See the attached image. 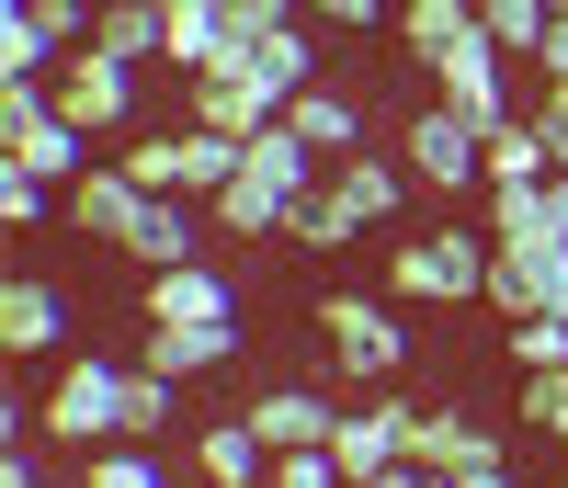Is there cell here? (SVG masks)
Segmentation results:
<instances>
[{
	"instance_id": "1",
	"label": "cell",
	"mask_w": 568,
	"mask_h": 488,
	"mask_svg": "<svg viewBox=\"0 0 568 488\" xmlns=\"http://www.w3.org/2000/svg\"><path fill=\"white\" fill-rule=\"evenodd\" d=\"M409 193H420V182H409V160L353 149V160H329V171H318V193L284 216V238H296V251H353V238H375V227L409 205Z\"/></svg>"
},
{
	"instance_id": "2",
	"label": "cell",
	"mask_w": 568,
	"mask_h": 488,
	"mask_svg": "<svg viewBox=\"0 0 568 488\" xmlns=\"http://www.w3.org/2000/svg\"><path fill=\"white\" fill-rule=\"evenodd\" d=\"M318 171H329V160H318L284 114H273L251 149H240V182L216 193V227H227V238H284V216H296L307 193H318Z\"/></svg>"
},
{
	"instance_id": "3",
	"label": "cell",
	"mask_w": 568,
	"mask_h": 488,
	"mask_svg": "<svg viewBox=\"0 0 568 488\" xmlns=\"http://www.w3.org/2000/svg\"><path fill=\"white\" fill-rule=\"evenodd\" d=\"M489 251H500L489 227H455V216H444L433 238H398L375 284H387L398 307H478V296H489Z\"/></svg>"
},
{
	"instance_id": "4",
	"label": "cell",
	"mask_w": 568,
	"mask_h": 488,
	"mask_svg": "<svg viewBox=\"0 0 568 488\" xmlns=\"http://www.w3.org/2000/svg\"><path fill=\"white\" fill-rule=\"evenodd\" d=\"M125 386H136V364H114V353H69L58 375H45V398H34L45 444H69V455L125 444Z\"/></svg>"
},
{
	"instance_id": "5",
	"label": "cell",
	"mask_w": 568,
	"mask_h": 488,
	"mask_svg": "<svg viewBox=\"0 0 568 488\" xmlns=\"http://www.w3.org/2000/svg\"><path fill=\"white\" fill-rule=\"evenodd\" d=\"M0 160L34 182H80L91 171V125H69L58 80H0Z\"/></svg>"
},
{
	"instance_id": "6",
	"label": "cell",
	"mask_w": 568,
	"mask_h": 488,
	"mask_svg": "<svg viewBox=\"0 0 568 488\" xmlns=\"http://www.w3.org/2000/svg\"><path fill=\"white\" fill-rule=\"evenodd\" d=\"M318 340L353 364V386H398L409 375V318H398V296L387 284H342V296H318Z\"/></svg>"
},
{
	"instance_id": "7",
	"label": "cell",
	"mask_w": 568,
	"mask_h": 488,
	"mask_svg": "<svg viewBox=\"0 0 568 488\" xmlns=\"http://www.w3.org/2000/svg\"><path fill=\"white\" fill-rule=\"evenodd\" d=\"M240 149H251V136L182 125V136H125V171L149 182V193H194V205H216V193L240 182Z\"/></svg>"
},
{
	"instance_id": "8",
	"label": "cell",
	"mask_w": 568,
	"mask_h": 488,
	"mask_svg": "<svg viewBox=\"0 0 568 488\" xmlns=\"http://www.w3.org/2000/svg\"><path fill=\"white\" fill-rule=\"evenodd\" d=\"M398 160H409L420 193H489V136L466 125L455 103H420V114L398 125Z\"/></svg>"
},
{
	"instance_id": "9",
	"label": "cell",
	"mask_w": 568,
	"mask_h": 488,
	"mask_svg": "<svg viewBox=\"0 0 568 488\" xmlns=\"http://www.w3.org/2000/svg\"><path fill=\"white\" fill-rule=\"evenodd\" d=\"M91 45L80 0H0V80H58V58Z\"/></svg>"
},
{
	"instance_id": "10",
	"label": "cell",
	"mask_w": 568,
	"mask_h": 488,
	"mask_svg": "<svg viewBox=\"0 0 568 488\" xmlns=\"http://www.w3.org/2000/svg\"><path fill=\"white\" fill-rule=\"evenodd\" d=\"M478 307H500V318H568V238H500Z\"/></svg>"
},
{
	"instance_id": "11",
	"label": "cell",
	"mask_w": 568,
	"mask_h": 488,
	"mask_svg": "<svg viewBox=\"0 0 568 488\" xmlns=\"http://www.w3.org/2000/svg\"><path fill=\"white\" fill-rule=\"evenodd\" d=\"M433 91H444V103H455L466 125H478V136H489V125H511V114H524V91H511V45H489V23H478V34H466L455 58L433 69Z\"/></svg>"
},
{
	"instance_id": "12",
	"label": "cell",
	"mask_w": 568,
	"mask_h": 488,
	"mask_svg": "<svg viewBox=\"0 0 568 488\" xmlns=\"http://www.w3.org/2000/svg\"><path fill=\"white\" fill-rule=\"evenodd\" d=\"M58 103H69V125H91V136H125L149 91H136V69H125V58L80 45V58H58Z\"/></svg>"
},
{
	"instance_id": "13",
	"label": "cell",
	"mask_w": 568,
	"mask_h": 488,
	"mask_svg": "<svg viewBox=\"0 0 568 488\" xmlns=\"http://www.w3.org/2000/svg\"><path fill=\"white\" fill-rule=\"evenodd\" d=\"M420 431V398H398V386H364V409H342V431H329V455H342V477L364 488L375 466H398Z\"/></svg>"
},
{
	"instance_id": "14",
	"label": "cell",
	"mask_w": 568,
	"mask_h": 488,
	"mask_svg": "<svg viewBox=\"0 0 568 488\" xmlns=\"http://www.w3.org/2000/svg\"><path fill=\"white\" fill-rule=\"evenodd\" d=\"M284 103H273V91L240 69V58H216V69H194V80H182V125H216V136H262Z\"/></svg>"
},
{
	"instance_id": "15",
	"label": "cell",
	"mask_w": 568,
	"mask_h": 488,
	"mask_svg": "<svg viewBox=\"0 0 568 488\" xmlns=\"http://www.w3.org/2000/svg\"><path fill=\"white\" fill-rule=\"evenodd\" d=\"M0 340H12V364H45L69 340V284L58 273H12L0 284Z\"/></svg>"
},
{
	"instance_id": "16",
	"label": "cell",
	"mask_w": 568,
	"mask_h": 488,
	"mask_svg": "<svg viewBox=\"0 0 568 488\" xmlns=\"http://www.w3.org/2000/svg\"><path fill=\"white\" fill-rule=\"evenodd\" d=\"M136 364L149 375H216V364H240V318H149V340H136Z\"/></svg>"
},
{
	"instance_id": "17",
	"label": "cell",
	"mask_w": 568,
	"mask_h": 488,
	"mask_svg": "<svg viewBox=\"0 0 568 488\" xmlns=\"http://www.w3.org/2000/svg\"><path fill=\"white\" fill-rule=\"evenodd\" d=\"M136 216H149V182H136L125 160L69 182V227H80V238H103V251H136Z\"/></svg>"
},
{
	"instance_id": "18",
	"label": "cell",
	"mask_w": 568,
	"mask_h": 488,
	"mask_svg": "<svg viewBox=\"0 0 568 488\" xmlns=\"http://www.w3.org/2000/svg\"><path fill=\"white\" fill-rule=\"evenodd\" d=\"M182 466H194L205 488H273V444L251 431V409L240 420H205L194 444H182Z\"/></svg>"
},
{
	"instance_id": "19",
	"label": "cell",
	"mask_w": 568,
	"mask_h": 488,
	"mask_svg": "<svg viewBox=\"0 0 568 488\" xmlns=\"http://www.w3.org/2000/svg\"><path fill=\"white\" fill-rule=\"evenodd\" d=\"M409 455H420V466H444V477H466V466H511V444H500L478 409H420Z\"/></svg>"
},
{
	"instance_id": "20",
	"label": "cell",
	"mask_w": 568,
	"mask_h": 488,
	"mask_svg": "<svg viewBox=\"0 0 568 488\" xmlns=\"http://www.w3.org/2000/svg\"><path fill=\"white\" fill-rule=\"evenodd\" d=\"M251 431H262L273 455H307V444H329V431H342V409H329L318 386H262V398H251Z\"/></svg>"
},
{
	"instance_id": "21",
	"label": "cell",
	"mask_w": 568,
	"mask_h": 488,
	"mask_svg": "<svg viewBox=\"0 0 568 488\" xmlns=\"http://www.w3.org/2000/svg\"><path fill=\"white\" fill-rule=\"evenodd\" d=\"M91 45L125 58V69H171V12L160 0H103V12H91Z\"/></svg>"
},
{
	"instance_id": "22",
	"label": "cell",
	"mask_w": 568,
	"mask_h": 488,
	"mask_svg": "<svg viewBox=\"0 0 568 488\" xmlns=\"http://www.w3.org/2000/svg\"><path fill=\"white\" fill-rule=\"evenodd\" d=\"M284 125H296L318 160H353V149H364V91H329V80H307L296 103H284Z\"/></svg>"
},
{
	"instance_id": "23",
	"label": "cell",
	"mask_w": 568,
	"mask_h": 488,
	"mask_svg": "<svg viewBox=\"0 0 568 488\" xmlns=\"http://www.w3.org/2000/svg\"><path fill=\"white\" fill-rule=\"evenodd\" d=\"M136 307H149V318H240L227 273H205V262H171V273H149V284H136Z\"/></svg>"
},
{
	"instance_id": "24",
	"label": "cell",
	"mask_w": 568,
	"mask_h": 488,
	"mask_svg": "<svg viewBox=\"0 0 568 488\" xmlns=\"http://www.w3.org/2000/svg\"><path fill=\"white\" fill-rule=\"evenodd\" d=\"M240 69L273 91V103H296V91L318 80V34H307V23H273V34H251V45H240Z\"/></svg>"
},
{
	"instance_id": "25",
	"label": "cell",
	"mask_w": 568,
	"mask_h": 488,
	"mask_svg": "<svg viewBox=\"0 0 568 488\" xmlns=\"http://www.w3.org/2000/svg\"><path fill=\"white\" fill-rule=\"evenodd\" d=\"M466 34H478V0H398V45H409L420 69H444Z\"/></svg>"
},
{
	"instance_id": "26",
	"label": "cell",
	"mask_w": 568,
	"mask_h": 488,
	"mask_svg": "<svg viewBox=\"0 0 568 488\" xmlns=\"http://www.w3.org/2000/svg\"><path fill=\"white\" fill-rule=\"evenodd\" d=\"M546 171H557V149H546V125H535V114L489 125V182H546Z\"/></svg>"
},
{
	"instance_id": "27",
	"label": "cell",
	"mask_w": 568,
	"mask_h": 488,
	"mask_svg": "<svg viewBox=\"0 0 568 488\" xmlns=\"http://www.w3.org/2000/svg\"><path fill=\"white\" fill-rule=\"evenodd\" d=\"M171 409H182V375H149V364H136V386H125V444H160Z\"/></svg>"
},
{
	"instance_id": "28",
	"label": "cell",
	"mask_w": 568,
	"mask_h": 488,
	"mask_svg": "<svg viewBox=\"0 0 568 488\" xmlns=\"http://www.w3.org/2000/svg\"><path fill=\"white\" fill-rule=\"evenodd\" d=\"M478 23H489V45H511V58L535 69V45H546L557 12H546V0H478Z\"/></svg>"
},
{
	"instance_id": "29",
	"label": "cell",
	"mask_w": 568,
	"mask_h": 488,
	"mask_svg": "<svg viewBox=\"0 0 568 488\" xmlns=\"http://www.w3.org/2000/svg\"><path fill=\"white\" fill-rule=\"evenodd\" d=\"M500 364H524V375H568V318H511V353Z\"/></svg>"
},
{
	"instance_id": "30",
	"label": "cell",
	"mask_w": 568,
	"mask_h": 488,
	"mask_svg": "<svg viewBox=\"0 0 568 488\" xmlns=\"http://www.w3.org/2000/svg\"><path fill=\"white\" fill-rule=\"evenodd\" d=\"M511 409H524L535 444H557V420H568V375H524V398H511Z\"/></svg>"
},
{
	"instance_id": "31",
	"label": "cell",
	"mask_w": 568,
	"mask_h": 488,
	"mask_svg": "<svg viewBox=\"0 0 568 488\" xmlns=\"http://www.w3.org/2000/svg\"><path fill=\"white\" fill-rule=\"evenodd\" d=\"M273 488H353V477H342L329 444H307V455H273Z\"/></svg>"
},
{
	"instance_id": "32",
	"label": "cell",
	"mask_w": 568,
	"mask_h": 488,
	"mask_svg": "<svg viewBox=\"0 0 568 488\" xmlns=\"http://www.w3.org/2000/svg\"><path fill=\"white\" fill-rule=\"evenodd\" d=\"M524 114L546 125V149H557V171H568V80H524Z\"/></svg>"
},
{
	"instance_id": "33",
	"label": "cell",
	"mask_w": 568,
	"mask_h": 488,
	"mask_svg": "<svg viewBox=\"0 0 568 488\" xmlns=\"http://www.w3.org/2000/svg\"><path fill=\"white\" fill-rule=\"evenodd\" d=\"M216 12H227V34H273V23H307V0H216Z\"/></svg>"
},
{
	"instance_id": "34",
	"label": "cell",
	"mask_w": 568,
	"mask_h": 488,
	"mask_svg": "<svg viewBox=\"0 0 568 488\" xmlns=\"http://www.w3.org/2000/svg\"><path fill=\"white\" fill-rule=\"evenodd\" d=\"M45 205H69V193H58V182H34V171H0V216H12V227H34Z\"/></svg>"
},
{
	"instance_id": "35",
	"label": "cell",
	"mask_w": 568,
	"mask_h": 488,
	"mask_svg": "<svg viewBox=\"0 0 568 488\" xmlns=\"http://www.w3.org/2000/svg\"><path fill=\"white\" fill-rule=\"evenodd\" d=\"M318 23H342V34H375V23H398V0H307Z\"/></svg>"
},
{
	"instance_id": "36",
	"label": "cell",
	"mask_w": 568,
	"mask_h": 488,
	"mask_svg": "<svg viewBox=\"0 0 568 488\" xmlns=\"http://www.w3.org/2000/svg\"><path fill=\"white\" fill-rule=\"evenodd\" d=\"M364 488H444V466H420V455H398V466H375Z\"/></svg>"
},
{
	"instance_id": "37",
	"label": "cell",
	"mask_w": 568,
	"mask_h": 488,
	"mask_svg": "<svg viewBox=\"0 0 568 488\" xmlns=\"http://www.w3.org/2000/svg\"><path fill=\"white\" fill-rule=\"evenodd\" d=\"M535 80H568V12L546 23V45H535Z\"/></svg>"
},
{
	"instance_id": "38",
	"label": "cell",
	"mask_w": 568,
	"mask_h": 488,
	"mask_svg": "<svg viewBox=\"0 0 568 488\" xmlns=\"http://www.w3.org/2000/svg\"><path fill=\"white\" fill-rule=\"evenodd\" d=\"M444 488H524L511 466H466V477H444Z\"/></svg>"
},
{
	"instance_id": "39",
	"label": "cell",
	"mask_w": 568,
	"mask_h": 488,
	"mask_svg": "<svg viewBox=\"0 0 568 488\" xmlns=\"http://www.w3.org/2000/svg\"><path fill=\"white\" fill-rule=\"evenodd\" d=\"M546 205H557V238H568V171H557V182H546Z\"/></svg>"
},
{
	"instance_id": "40",
	"label": "cell",
	"mask_w": 568,
	"mask_h": 488,
	"mask_svg": "<svg viewBox=\"0 0 568 488\" xmlns=\"http://www.w3.org/2000/svg\"><path fill=\"white\" fill-rule=\"evenodd\" d=\"M80 12H103V0H80Z\"/></svg>"
}]
</instances>
